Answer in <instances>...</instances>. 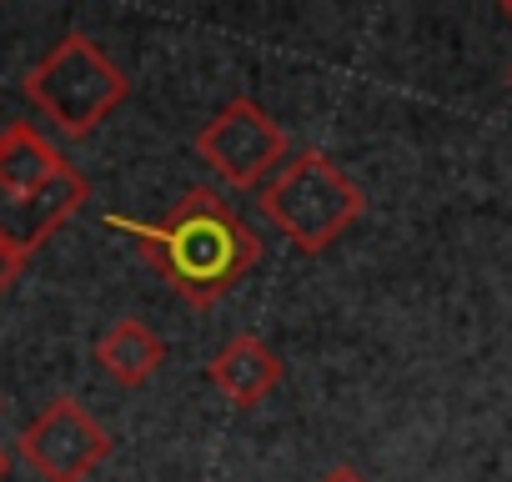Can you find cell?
I'll return each instance as SVG.
<instances>
[{"mask_svg": "<svg viewBox=\"0 0 512 482\" xmlns=\"http://www.w3.org/2000/svg\"><path fill=\"white\" fill-rule=\"evenodd\" d=\"M211 387L231 402V407H256L267 402L277 387H282V357L256 337V332H236L216 357H211Z\"/></svg>", "mask_w": 512, "mask_h": 482, "instance_id": "cell-7", "label": "cell"}, {"mask_svg": "<svg viewBox=\"0 0 512 482\" xmlns=\"http://www.w3.org/2000/svg\"><path fill=\"white\" fill-rule=\"evenodd\" d=\"M21 272H26V257H21L16 247H6V241H0V297H6V292L21 282Z\"/></svg>", "mask_w": 512, "mask_h": 482, "instance_id": "cell-9", "label": "cell"}, {"mask_svg": "<svg viewBox=\"0 0 512 482\" xmlns=\"http://www.w3.org/2000/svg\"><path fill=\"white\" fill-rule=\"evenodd\" d=\"M317 482H367V477H362L357 467H332V472H322Z\"/></svg>", "mask_w": 512, "mask_h": 482, "instance_id": "cell-10", "label": "cell"}, {"mask_svg": "<svg viewBox=\"0 0 512 482\" xmlns=\"http://www.w3.org/2000/svg\"><path fill=\"white\" fill-rule=\"evenodd\" d=\"M502 11H507V21H512V0H507V6H502Z\"/></svg>", "mask_w": 512, "mask_h": 482, "instance_id": "cell-12", "label": "cell"}, {"mask_svg": "<svg viewBox=\"0 0 512 482\" xmlns=\"http://www.w3.org/2000/svg\"><path fill=\"white\" fill-rule=\"evenodd\" d=\"M111 231H126L136 241V252L161 272V282L191 302V307H211L221 302L256 262H262V236H256L211 186H191L171 216L161 221H131V216H111Z\"/></svg>", "mask_w": 512, "mask_h": 482, "instance_id": "cell-1", "label": "cell"}, {"mask_svg": "<svg viewBox=\"0 0 512 482\" xmlns=\"http://www.w3.org/2000/svg\"><path fill=\"white\" fill-rule=\"evenodd\" d=\"M26 101L71 141H86L126 96H131V81L126 71L91 41V36H66L56 41L21 81Z\"/></svg>", "mask_w": 512, "mask_h": 482, "instance_id": "cell-3", "label": "cell"}, {"mask_svg": "<svg viewBox=\"0 0 512 482\" xmlns=\"http://www.w3.org/2000/svg\"><path fill=\"white\" fill-rule=\"evenodd\" d=\"M161 362H166V342L146 327V322H136V317H121L111 332H101V342H96V367L111 377V382H121V387H141V382H151L156 372H161Z\"/></svg>", "mask_w": 512, "mask_h": 482, "instance_id": "cell-8", "label": "cell"}, {"mask_svg": "<svg viewBox=\"0 0 512 482\" xmlns=\"http://www.w3.org/2000/svg\"><path fill=\"white\" fill-rule=\"evenodd\" d=\"M196 156L226 181V186H267L272 171L287 161V136L282 126L256 106V101H226L201 131H196Z\"/></svg>", "mask_w": 512, "mask_h": 482, "instance_id": "cell-5", "label": "cell"}, {"mask_svg": "<svg viewBox=\"0 0 512 482\" xmlns=\"http://www.w3.org/2000/svg\"><path fill=\"white\" fill-rule=\"evenodd\" d=\"M262 211L297 252L317 257L367 211V191L327 151H302L262 186Z\"/></svg>", "mask_w": 512, "mask_h": 482, "instance_id": "cell-4", "label": "cell"}, {"mask_svg": "<svg viewBox=\"0 0 512 482\" xmlns=\"http://www.w3.org/2000/svg\"><path fill=\"white\" fill-rule=\"evenodd\" d=\"M21 457L46 482H86L111 457V432L76 397H56L21 432Z\"/></svg>", "mask_w": 512, "mask_h": 482, "instance_id": "cell-6", "label": "cell"}, {"mask_svg": "<svg viewBox=\"0 0 512 482\" xmlns=\"http://www.w3.org/2000/svg\"><path fill=\"white\" fill-rule=\"evenodd\" d=\"M6 472H11V457H6V447H0V482H6Z\"/></svg>", "mask_w": 512, "mask_h": 482, "instance_id": "cell-11", "label": "cell"}, {"mask_svg": "<svg viewBox=\"0 0 512 482\" xmlns=\"http://www.w3.org/2000/svg\"><path fill=\"white\" fill-rule=\"evenodd\" d=\"M91 201V181L31 126L0 131V241L31 257Z\"/></svg>", "mask_w": 512, "mask_h": 482, "instance_id": "cell-2", "label": "cell"}]
</instances>
